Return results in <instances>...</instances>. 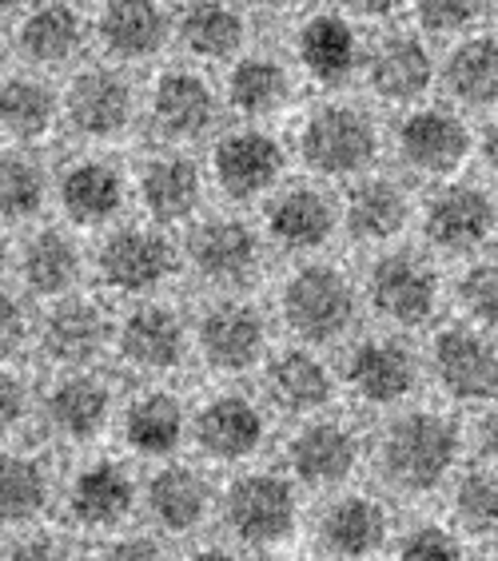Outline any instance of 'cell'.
Returning <instances> with one entry per match:
<instances>
[{"label":"cell","instance_id":"d590c367","mask_svg":"<svg viewBox=\"0 0 498 561\" xmlns=\"http://www.w3.org/2000/svg\"><path fill=\"white\" fill-rule=\"evenodd\" d=\"M172 33L195 60H236L248 41V21L228 0H192Z\"/></svg>","mask_w":498,"mask_h":561},{"label":"cell","instance_id":"7402d4cb","mask_svg":"<svg viewBox=\"0 0 498 561\" xmlns=\"http://www.w3.org/2000/svg\"><path fill=\"white\" fill-rule=\"evenodd\" d=\"M283 144L263 128H231L212 148V180L228 199L244 204L256 195H271L283 180Z\"/></svg>","mask_w":498,"mask_h":561},{"label":"cell","instance_id":"ba28073f","mask_svg":"<svg viewBox=\"0 0 498 561\" xmlns=\"http://www.w3.org/2000/svg\"><path fill=\"white\" fill-rule=\"evenodd\" d=\"M339 382L351 390V399L371 411H403L422 387V358L399 335L359 339L347 351Z\"/></svg>","mask_w":498,"mask_h":561},{"label":"cell","instance_id":"f546056e","mask_svg":"<svg viewBox=\"0 0 498 561\" xmlns=\"http://www.w3.org/2000/svg\"><path fill=\"white\" fill-rule=\"evenodd\" d=\"M295 60L315 84L339 88L363 65V41L343 12H315L295 33Z\"/></svg>","mask_w":498,"mask_h":561},{"label":"cell","instance_id":"6da1fadb","mask_svg":"<svg viewBox=\"0 0 498 561\" xmlns=\"http://www.w3.org/2000/svg\"><path fill=\"white\" fill-rule=\"evenodd\" d=\"M466 462V431L455 414L434 407H403L391 411L375 443V466L395 494L422 497L443 490Z\"/></svg>","mask_w":498,"mask_h":561},{"label":"cell","instance_id":"bcb514c9","mask_svg":"<svg viewBox=\"0 0 498 561\" xmlns=\"http://www.w3.org/2000/svg\"><path fill=\"white\" fill-rule=\"evenodd\" d=\"M487 0H415V16L427 33H463L483 16Z\"/></svg>","mask_w":498,"mask_h":561},{"label":"cell","instance_id":"30bf717a","mask_svg":"<svg viewBox=\"0 0 498 561\" xmlns=\"http://www.w3.org/2000/svg\"><path fill=\"white\" fill-rule=\"evenodd\" d=\"M36 414L56 443L92 446L116 422V394L92 370H60L36 402Z\"/></svg>","mask_w":498,"mask_h":561},{"label":"cell","instance_id":"60d3db41","mask_svg":"<svg viewBox=\"0 0 498 561\" xmlns=\"http://www.w3.org/2000/svg\"><path fill=\"white\" fill-rule=\"evenodd\" d=\"M48 204V172L29 151H0V219L24 224Z\"/></svg>","mask_w":498,"mask_h":561},{"label":"cell","instance_id":"44dd1931","mask_svg":"<svg viewBox=\"0 0 498 561\" xmlns=\"http://www.w3.org/2000/svg\"><path fill=\"white\" fill-rule=\"evenodd\" d=\"M136 116L132 84L116 68H80L60 92V119L84 140H116Z\"/></svg>","mask_w":498,"mask_h":561},{"label":"cell","instance_id":"7a4b0ae2","mask_svg":"<svg viewBox=\"0 0 498 561\" xmlns=\"http://www.w3.org/2000/svg\"><path fill=\"white\" fill-rule=\"evenodd\" d=\"M216 514L239 550H283L304 526V490L283 470H239L216 490Z\"/></svg>","mask_w":498,"mask_h":561},{"label":"cell","instance_id":"2e32d148","mask_svg":"<svg viewBox=\"0 0 498 561\" xmlns=\"http://www.w3.org/2000/svg\"><path fill=\"white\" fill-rule=\"evenodd\" d=\"M263 367V407L283 419H312L324 414L339 394V375L327 367L319 346H283L268 351Z\"/></svg>","mask_w":498,"mask_h":561},{"label":"cell","instance_id":"f6af8a7d","mask_svg":"<svg viewBox=\"0 0 498 561\" xmlns=\"http://www.w3.org/2000/svg\"><path fill=\"white\" fill-rule=\"evenodd\" d=\"M36 402H33V390L24 382L16 370L0 367V446H9L21 438L24 422L33 419Z\"/></svg>","mask_w":498,"mask_h":561},{"label":"cell","instance_id":"603a6c76","mask_svg":"<svg viewBox=\"0 0 498 561\" xmlns=\"http://www.w3.org/2000/svg\"><path fill=\"white\" fill-rule=\"evenodd\" d=\"M495 236V199L475 184H443L422 207V239L443 255H471Z\"/></svg>","mask_w":498,"mask_h":561},{"label":"cell","instance_id":"3957f363","mask_svg":"<svg viewBox=\"0 0 498 561\" xmlns=\"http://www.w3.org/2000/svg\"><path fill=\"white\" fill-rule=\"evenodd\" d=\"M367 462V438L355 422L343 414H312L299 419L287 443H283V474L299 490L336 494L355 482V474Z\"/></svg>","mask_w":498,"mask_h":561},{"label":"cell","instance_id":"681fc988","mask_svg":"<svg viewBox=\"0 0 498 561\" xmlns=\"http://www.w3.org/2000/svg\"><path fill=\"white\" fill-rule=\"evenodd\" d=\"M336 4L343 12H351V16H363V21H387L407 0H336Z\"/></svg>","mask_w":498,"mask_h":561},{"label":"cell","instance_id":"9a60e30c","mask_svg":"<svg viewBox=\"0 0 498 561\" xmlns=\"http://www.w3.org/2000/svg\"><path fill=\"white\" fill-rule=\"evenodd\" d=\"M180 271V251L160 227H116L97 251V275L120 295H152Z\"/></svg>","mask_w":498,"mask_h":561},{"label":"cell","instance_id":"f5cc1de1","mask_svg":"<svg viewBox=\"0 0 498 561\" xmlns=\"http://www.w3.org/2000/svg\"><path fill=\"white\" fill-rule=\"evenodd\" d=\"M9 263H12V248H9V239H4V231H0V275L9 271Z\"/></svg>","mask_w":498,"mask_h":561},{"label":"cell","instance_id":"484cf974","mask_svg":"<svg viewBox=\"0 0 498 561\" xmlns=\"http://www.w3.org/2000/svg\"><path fill=\"white\" fill-rule=\"evenodd\" d=\"M219 100L216 88L192 68H168L156 76L148 92V119L160 140L168 144H192L216 124Z\"/></svg>","mask_w":498,"mask_h":561},{"label":"cell","instance_id":"5b68a950","mask_svg":"<svg viewBox=\"0 0 498 561\" xmlns=\"http://www.w3.org/2000/svg\"><path fill=\"white\" fill-rule=\"evenodd\" d=\"M56 497L77 534L109 538L140 514V478L132 474L128 462L100 454V458L80 462L65 486L56 490Z\"/></svg>","mask_w":498,"mask_h":561},{"label":"cell","instance_id":"e575fe53","mask_svg":"<svg viewBox=\"0 0 498 561\" xmlns=\"http://www.w3.org/2000/svg\"><path fill=\"white\" fill-rule=\"evenodd\" d=\"M80 271H84V255H80L77 239L60 227H41L21 248V279L41 299L72 295L80 283Z\"/></svg>","mask_w":498,"mask_h":561},{"label":"cell","instance_id":"ee69618b","mask_svg":"<svg viewBox=\"0 0 498 561\" xmlns=\"http://www.w3.org/2000/svg\"><path fill=\"white\" fill-rule=\"evenodd\" d=\"M459 307L466 311L463 323H475V327H495V311H498V287H495V263L490 260H478L463 271V279H459Z\"/></svg>","mask_w":498,"mask_h":561},{"label":"cell","instance_id":"1f68e13d","mask_svg":"<svg viewBox=\"0 0 498 561\" xmlns=\"http://www.w3.org/2000/svg\"><path fill=\"white\" fill-rule=\"evenodd\" d=\"M136 192H140L144 211L156 224H184L204 204V172H200V163L180 156V151H163L140 168Z\"/></svg>","mask_w":498,"mask_h":561},{"label":"cell","instance_id":"d6a6232c","mask_svg":"<svg viewBox=\"0 0 498 561\" xmlns=\"http://www.w3.org/2000/svg\"><path fill=\"white\" fill-rule=\"evenodd\" d=\"M88 24L68 0H36L16 28V48L36 68H65L84 48Z\"/></svg>","mask_w":498,"mask_h":561},{"label":"cell","instance_id":"8992f818","mask_svg":"<svg viewBox=\"0 0 498 561\" xmlns=\"http://www.w3.org/2000/svg\"><path fill=\"white\" fill-rule=\"evenodd\" d=\"M271 438V414L244 390H216L188 411V443L216 466H248Z\"/></svg>","mask_w":498,"mask_h":561},{"label":"cell","instance_id":"ac0fdd59","mask_svg":"<svg viewBox=\"0 0 498 561\" xmlns=\"http://www.w3.org/2000/svg\"><path fill=\"white\" fill-rule=\"evenodd\" d=\"M475 131L451 108H415L395 128V151L399 160L419 175L446 180L475 156Z\"/></svg>","mask_w":498,"mask_h":561},{"label":"cell","instance_id":"4316f807","mask_svg":"<svg viewBox=\"0 0 498 561\" xmlns=\"http://www.w3.org/2000/svg\"><path fill=\"white\" fill-rule=\"evenodd\" d=\"M53 458L33 446H0V526L29 529L48 518L56 502Z\"/></svg>","mask_w":498,"mask_h":561},{"label":"cell","instance_id":"e0dca14e","mask_svg":"<svg viewBox=\"0 0 498 561\" xmlns=\"http://www.w3.org/2000/svg\"><path fill=\"white\" fill-rule=\"evenodd\" d=\"M367 302L391 327H411L431 323L434 307H439V275L431 260L419 251H387L371 263L367 275Z\"/></svg>","mask_w":498,"mask_h":561},{"label":"cell","instance_id":"9f6ffc18","mask_svg":"<svg viewBox=\"0 0 498 561\" xmlns=\"http://www.w3.org/2000/svg\"><path fill=\"white\" fill-rule=\"evenodd\" d=\"M275 561H312V558H275Z\"/></svg>","mask_w":498,"mask_h":561},{"label":"cell","instance_id":"b9f144b4","mask_svg":"<svg viewBox=\"0 0 498 561\" xmlns=\"http://www.w3.org/2000/svg\"><path fill=\"white\" fill-rule=\"evenodd\" d=\"M395 561H471V541L459 538L443 522H419V526L395 534Z\"/></svg>","mask_w":498,"mask_h":561},{"label":"cell","instance_id":"74e56055","mask_svg":"<svg viewBox=\"0 0 498 561\" xmlns=\"http://www.w3.org/2000/svg\"><path fill=\"white\" fill-rule=\"evenodd\" d=\"M60 96L41 76H9L0 80V131L16 144H36L56 128Z\"/></svg>","mask_w":498,"mask_h":561},{"label":"cell","instance_id":"ab89813d","mask_svg":"<svg viewBox=\"0 0 498 561\" xmlns=\"http://www.w3.org/2000/svg\"><path fill=\"white\" fill-rule=\"evenodd\" d=\"M443 84L466 108H487L495 100V36L475 33L459 41L443 60Z\"/></svg>","mask_w":498,"mask_h":561},{"label":"cell","instance_id":"d6986e66","mask_svg":"<svg viewBox=\"0 0 498 561\" xmlns=\"http://www.w3.org/2000/svg\"><path fill=\"white\" fill-rule=\"evenodd\" d=\"M112 331L116 327H112L109 311L84 295L53 299V307L44 311L41 327H36L41 351L56 370H92V363L109 355Z\"/></svg>","mask_w":498,"mask_h":561},{"label":"cell","instance_id":"7c38bea8","mask_svg":"<svg viewBox=\"0 0 498 561\" xmlns=\"http://www.w3.org/2000/svg\"><path fill=\"white\" fill-rule=\"evenodd\" d=\"M315 541L331 561H375L395 541L391 506L363 490H336L315 514Z\"/></svg>","mask_w":498,"mask_h":561},{"label":"cell","instance_id":"4fadbf2b","mask_svg":"<svg viewBox=\"0 0 498 561\" xmlns=\"http://www.w3.org/2000/svg\"><path fill=\"white\" fill-rule=\"evenodd\" d=\"M140 510L163 538H192L216 514V486L192 462H156L140 482Z\"/></svg>","mask_w":498,"mask_h":561},{"label":"cell","instance_id":"f1b7e54d","mask_svg":"<svg viewBox=\"0 0 498 561\" xmlns=\"http://www.w3.org/2000/svg\"><path fill=\"white\" fill-rule=\"evenodd\" d=\"M97 41L120 65L152 60L172 41V16L160 0H104L97 16Z\"/></svg>","mask_w":498,"mask_h":561},{"label":"cell","instance_id":"7dc6e473","mask_svg":"<svg viewBox=\"0 0 498 561\" xmlns=\"http://www.w3.org/2000/svg\"><path fill=\"white\" fill-rule=\"evenodd\" d=\"M92 561H172L168 558V546H163L160 534H128V529H116L100 541Z\"/></svg>","mask_w":498,"mask_h":561},{"label":"cell","instance_id":"ffe728a7","mask_svg":"<svg viewBox=\"0 0 498 561\" xmlns=\"http://www.w3.org/2000/svg\"><path fill=\"white\" fill-rule=\"evenodd\" d=\"M112 346L132 370L160 378L184 367L192 351V331L168 302H140L136 311L120 319V327L112 331Z\"/></svg>","mask_w":498,"mask_h":561},{"label":"cell","instance_id":"f907efd6","mask_svg":"<svg viewBox=\"0 0 498 561\" xmlns=\"http://www.w3.org/2000/svg\"><path fill=\"white\" fill-rule=\"evenodd\" d=\"M184 561H244L236 546H224V541H207V546H195Z\"/></svg>","mask_w":498,"mask_h":561},{"label":"cell","instance_id":"db71d44e","mask_svg":"<svg viewBox=\"0 0 498 561\" xmlns=\"http://www.w3.org/2000/svg\"><path fill=\"white\" fill-rule=\"evenodd\" d=\"M33 0H0V12H16V9H29Z\"/></svg>","mask_w":498,"mask_h":561},{"label":"cell","instance_id":"52a82bcc","mask_svg":"<svg viewBox=\"0 0 498 561\" xmlns=\"http://www.w3.org/2000/svg\"><path fill=\"white\" fill-rule=\"evenodd\" d=\"M299 156L315 175L359 180L380 156V128L355 104H319L299 128Z\"/></svg>","mask_w":498,"mask_h":561},{"label":"cell","instance_id":"5bb4252c","mask_svg":"<svg viewBox=\"0 0 498 561\" xmlns=\"http://www.w3.org/2000/svg\"><path fill=\"white\" fill-rule=\"evenodd\" d=\"M434 387L459 407H490L495 399V343L483 327L451 323L431 343L427 358Z\"/></svg>","mask_w":498,"mask_h":561},{"label":"cell","instance_id":"816d5d0a","mask_svg":"<svg viewBox=\"0 0 498 561\" xmlns=\"http://www.w3.org/2000/svg\"><path fill=\"white\" fill-rule=\"evenodd\" d=\"M251 9H263V12H287V9H295L299 0H248Z\"/></svg>","mask_w":498,"mask_h":561},{"label":"cell","instance_id":"277c9868","mask_svg":"<svg viewBox=\"0 0 498 561\" xmlns=\"http://www.w3.org/2000/svg\"><path fill=\"white\" fill-rule=\"evenodd\" d=\"M283 327L304 346H331L351 335L359 319V291L336 263H304L280 287Z\"/></svg>","mask_w":498,"mask_h":561},{"label":"cell","instance_id":"c3c4849f","mask_svg":"<svg viewBox=\"0 0 498 561\" xmlns=\"http://www.w3.org/2000/svg\"><path fill=\"white\" fill-rule=\"evenodd\" d=\"M33 339V319L16 295L0 291V367H9Z\"/></svg>","mask_w":498,"mask_h":561},{"label":"cell","instance_id":"8d00e7d4","mask_svg":"<svg viewBox=\"0 0 498 561\" xmlns=\"http://www.w3.org/2000/svg\"><path fill=\"white\" fill-rule=\"evenodd\" d=\"M292 100V72L283 60L263 53L236 56L228 72V104L248 119H268Z\"/></svg>","mask_w":498,"mask_h":561},{"label":"cell","instance_id":"8fae6325","mask_svg":"<svg viewBox=\"0 0 498 561\" xmlns=\"http://www.w3.org/2000/svg\"><path fill=\"white\" fill-rule=\"evenodd\" d=\"M188 263L204 283L219 291H244L263 271V239L248 219L212 216L192 227Z\"/></svg>","mask_w":498,"mask_h":561},{"label":"cell","instance_id":"4dcf8cb0","mask_svg":"<svg viewBox=\"0 0 498 561\" xmlns=\"http://www.w3.org/2000/svg\"><path fill=\"white\" fill-rule=\"evenodd\" d=\"M339 224L359 243H391L411 224V199L387 175H359L339 207Z\"/></svg>","mask_w":498,"mask_h":561},{"label":"cell","instance_id":"cb8c5ba5","mask_svg":"<svg viewBox=\"0 0 498 561\" xmlns=\"http://www.w3.org/2000/svg\"><path fill=\"white\" fill-rule=\"evenodd\" d=\"M112 426L120 431L128 454L144 462H168L188 443V407L176 390L148 387L120 407Z\"/></svg>","mask_w":498,"mask_h":561},{"label":"cell","instance_id":"836d02e7","mask_svg":"<svg viewBox=\"0 0 498 561\" xmlns=\"http://www.w3.org/2000/svg\"><path fill=\"white\" fill-rule=\"evenodd\" d=\"M124 175L109 160H77L56 180V199L77 227L112 224L124 211Z\"/></svg>","mask_w":498,"mask_h":561},{"label":"cell","instance_id":"f35d334b","mask_svg":"<svg viewBox=\"0 0 498 561\" xmlns=\"http://www.w3.org/2000/svg\"><path fill=\"white\" fill-rule=\"evenodd\" d=\"M446 486H451V522L446 526L466 541L495 538V466L475 458L471 466H459Z\"/></svg>","mask_w":498,"mask_h":561},{"label":"cell","instance_id":"9c48e42d","mask_svg":"<svg viewBox=\"0 0 498 561\" xmlns=\"http://www.w3.org/2000/svg\"><path fill=\"white\" fill-rule=\"evenodd\" d=\"M192 346L200 351L204 367H212L216 375H248L268 358V319L256 302L248 299H216L200 314V323L192 331Z\"/></svg>","mask_w":498,"mask_h":561},{"label":"cell","instance_id":"83f0119b","mask_svg":"<svg viewBox=\"0 0 498 561\" xmlns=\"http://www.w3.org/2000/svg\"><path fill=\"white\" fill-rule=\"evenodd\" d=\"M359 72L367 76V88L387 104H415L427 96L434 80V60L427 53L422 36L415 33H387L363 48Z\"/></svg>","mask_w":498,"mask_h":561},{"label":"cell","instance_id":"7bdbcfd3","mask_svg":"<svg viewBox=\"0 0 498 561\" xmlns=\"http://www.w3.org/2000/svg\"><path fill=\"white\" fill-rule=\"evenodd\" d=\"M0 561H84V558H80L77 538L65 534V529L29 526V529H16V538L0 550Z\"/></svg>","mask_w":498,"mask_h":561},{"label":"cell","instance_id":"11a10c76","mask_svg":"<svg viewBox=\"0 0 498 561\" xmlns=\"http://www.w3.org/2000/svg\"><path fill=\"white\" fill-rule=\"evenodd\" d=\"M4 65H9V44H4V36H0V72H4Z\"/></svg>","mask_w":498,"mask_h":561},{"label":"cell","instance_id":"d4e9b609","mask_svg":"<svg viewBox=\"0 0 498 561\" xmlns=\"http://www.w3.org/2000/svg\"><path fill=\"white\" fill-rule=\"evenodd\" d=\"M339 227V204L324 187L315 184H287L275 187L263 211V231L275 248L295 251V255H312L327 248Z\"/></svg>","mask_w":498,"mask_h":561}]
</instances>
